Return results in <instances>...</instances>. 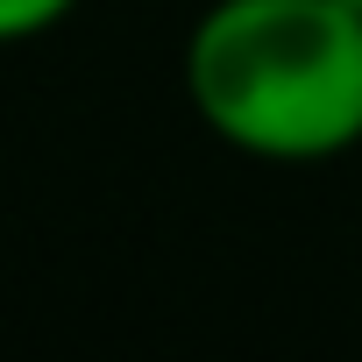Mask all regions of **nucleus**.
Listing matches in <instances>:
<instances>
[{"label": "nucleus", "instance_id": "obj_1", "mask_svg": "<svg viewBox=\"0 0 362 362\" xmlns=\"http://www.w3.org/2000/svg\"><path fill=\"white\" fill-rule=\"evenodd\" d=\"M185 100L242 156L327 163L362 142V15L348 0H214L185 36Z\"/></svg>", "mask_w": 362, "mask_h": 362}, {"label": "nucleus", "instance_id": "obj_2", "mask_svg": "<svg viewBox=\"0 0 362 362\" xmlns=\"http://www.w3.org/2000/svg\"><path fill=\"white\" fill-rule=\"evenodd\" d=\"M78 0H0V43H29L43 29H57Z\"/></svg>", "mask_w": 362, "mask_h": 362}, {"label": "nucleus", "instance_id": "obj_3", "mask_svg": "<svg viewBox=\"0 0 362 362\" xmlns=\"http://www.w3.org/2000/svg\"><path fill=\"white\" fill-rule=\"evenodd\" d=\"M348 8H355V15H362V0H348Z\"/></svg>", "mask_w": 362, "mask_h": 362}]
</instances>
